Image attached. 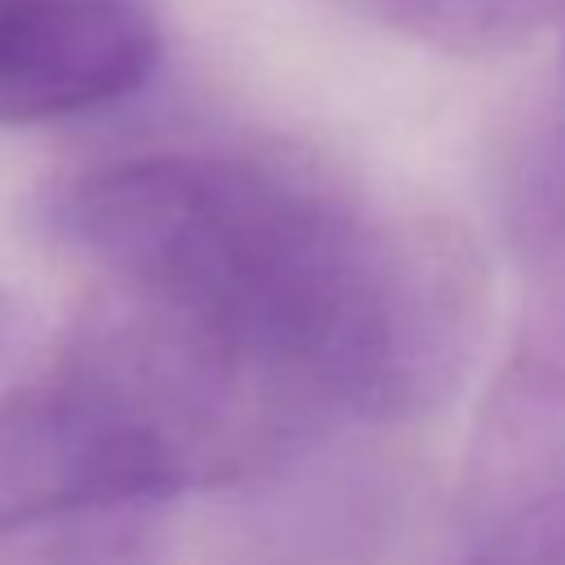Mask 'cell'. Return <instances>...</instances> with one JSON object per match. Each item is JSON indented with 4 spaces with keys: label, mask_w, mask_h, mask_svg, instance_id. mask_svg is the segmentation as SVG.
<instances>
[{
    "label": "cell",
    "mask_w": 565,
    "mask_h": 565,
    "mask_svg": "<svg viewBox=\"0 0 565 565\" xmlns=\"http://www.w3.org/2000/svg\"><path fill=\"white\" fill-rule=\"evenodd\" d=\"M49 221L102 282L199 322L305 419L388 415L441 358L450 309L415 247L278 163L128 154L71 177Z\"/></svg>",
    "instance_id": "1"
},
{
    "label": "cell",
    "mask_w": 565,
    "mask_h": 565,
    "mask_svg": "<svg viewBox=\"0 0 565 565\" xmlns=\"http://www.w3.org/2000/svg\"><path fill=\"white\" fill-rule=\"evenodd\" d=\"M159 53L141 0H0V128L102 110L137 93Z\"/></svg>",
    "instance_id": "2"
},
{
    "label": "cell",
    "mask_w": 565,
    "mask_h": 565,
    "mask_svg": "<svg viewBox=\"0 0 565 565\" xmlns=\"http://www.w3.org/2000/svg\"><path fill=\"white\" fill-rule=\"evenodd\" d=\"M561 22V57L556 84L539 115V124L516 146L503 177V230L512 247L534 265L565 260V4Z\"/></svg>",
    "instance_id": "3"
},
{
    "label": "cell",
    "mask_w": 565,
    "mask_h": 565,
    "mask_svg": "<svg viewBox=\"0 0 565 565\" xmlns=\"http://www.w3.org/2000/svg\"><path fill=\"white\" fill-rule=\"evenodd\" d=\"M380 26L446 53H490L556 22L565 0H349Z\"/></svg>",
    "instance_id": "4"
},
{
    "label": "cell",
    "mask_w": 565,
    "mask_h": 565,
    "mask_svg": "<svg viewBox=\"0 0 565 565\" xmlns=\"http://www.w3.org/2000/svg\"><path fill=\"white\" fill-rule=\"evenodd\" d=\"M0 565H150L146 508H97L4 525Z\"/></svg>",
    "instance_id": "5"
},
{
    "label": "cell",
    "mask_w": 565,
    "mask_h": 565,
    "mask_svg": "<svg viewBox=\"0 0 565 565\" xmlns=\"http://www.w3.org/2000/svg\"><path fill=\"white\" fill-rule=\"evenodd\" d=\"M455 565H565V472L516 503L486 543Z\"/></svg>",
    "instance_id": "6"
},
{
    "label": "cell",
    "mask_w": 565,
    "mask_h": 565,
    "mask_svg": "<svg viewBox=\"0 0 565 565\" xmlns=\"http://www.w3.org/2000/svg\"><path fill=\"white\" fill-rule=\"evenodd\" d=\"M13 327H18V305H13V296H9V291H0V349L9 344Z\"/></svg>",
    "instance_id": "7"
}]
</instances>
